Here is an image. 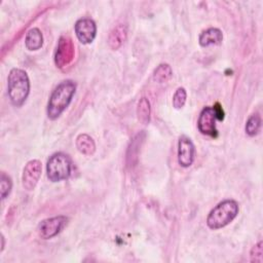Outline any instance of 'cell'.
Instances as JSON below:
<instances>
[{"mask_svg":"<svg viewBox=\"0 0 263 263\" xmlns=\"http://www.w3.org/2000/svg\"><path fill=\"white\" fill-rule=\"evenodd\" d=\"M76 90V84L72 80L61 82L52 91L47 104V116L57 119L69 106Z\"/></svg>","mask_w":263,"mask_h":263,"instance_id":"1","label":"cell"},{"mask_svg":"<svg viewBox=\"0 0 263 263\" xmlns=\"http://www.w3.org/2000/svg\"><path fill=\"white\" fill-rule=\"evenodd\" d=\"M8 97L10 102L16 106H22L30 92V80L26 71L13 68L10 70L7 79Z\"/></svg>","mask_w":263,"mask_h":263,"instance_id":"2","label":"cell"},{"mask_svg":"<svg viewBox=\"0 0 263 263\" xmlns=\"http://www.w3.org/2000/svg\"><path fill=\"white\" fill-rule=\"evenodd\" d=\"M238 210V204L235 200H223L210 212L206 218V225L214 230L225 227L237 216Z\"/></svg>","mask_w":263,"mask_h":263,"instance_id":"3","label":"cell"},{"mask_svg":"<svg viewBox=\"0 0 263 263\" xmlns=\"http://www.w3.org/2000/svg\"><path fill=\"white\" fill-rule=\"evenodd\" d=\"M72 173V160L71 158L63 153L58 152L52 154L46 164L47 178L51 182H60L70 177Z\"/></svg>","mask_w":263,"mask_h":263,"instance_id":"4","label":"cell"},{"mask_svg":"<svg viewBox=\"0 0 263 263\" xmlns=\"http://www.w3.org/2000/svg\"><path fill=\"white\" fill-rule=\"evenodd\" d=\"M68 223L65 216H57L41 221L38 225V234L43 239H49L58 235Z\"/></svg>","mask_w":263,"mask_h":263,"instance_id":"5","label":"cell"},{"mask_svg":"<svg viewBox=\"0 0 263 263\" xmlns=\"http://www.w3.org/2000/svg\"><path fill=\"white\" fill-rule=\"evenodd\" d=\"M74 44L69 36H61L54 53V63L58 68L69 65L74 58Z\"/></svg>","mask_w":263,"mask_h":263,"instance_id":"6","label":"cell"},{"mask_svg":"<svg viewBox=\"0 0 263 263\" xmlns=\"http://www.w3.org/2000/svg\"><path fill=\"white\" fill-rule=\"evenodd\" d=\"M42 172L41 162L37 159L30 160L27 162L23 170L22 183L26 190H33L37 185Z\"/></svg>","mask_w":263,"mask_h":263,"instance_id":"7","label":"cell"},{"mask_svg":"<svg viewBox=\"0 0 263 263\" xmlns=\"http://www.w3.org/2000/svg\"><path fill=\"white\" fill-rule=\"evenodd\" d=\"M75 34L78 40L82 44H88L93 41L97 35V25L96 23L88 17L80 18L75 23L74 26Z\"/></svg>","mask_w":263,"mask_h":263,"instance_id":"8","label":"cell"},{"mask_svg":"<svg viewBox=\"0 0 263 263\" xmlns=\"http://www.w3.org/2000/svg\"><path fill=\"white\" fill-rule=\"evenodd\" d=\"M216 114L213 107H205L199 114L197 127L198 130L205 136L216 137L217 136V128H216Z\"/></svg>","mask_w":263,"mask_h":263,"instance_id":"9","label":"cell"},{"mask_svg":"<svg viewBox=\"0 0 263 263\" xmlns=\"http://www.w3.org/2000/svg\"><path fill=\"white\" fill-rule=\"evenodd\" d=\"M195 157V147L192 141L186 137L182 136L178 142V161L183 167L190 166Z\"/></svg>","mask_w":263,"mask_h":263,"instance_id":"10","label":"cell"},{"mask_svg":"<svg viewBox=\"0 0 263 263\" xmlns=\"http://www.w3.org/2000/svg\"><path fill=\"white\" fill-rule=\"evenodd\" d=\"M223 40V34L218 28H209L199 35V44L202 47H208L211 45H218Z\"/></svg>","mask_w":263,"mask_h":263,"instance_id":"11","label":"cell"},{"mask_svg":"<svg viewBox=\"0 0 263 263\" xmlns=\"http://www.w3.org/2000/svg\"><path fill=\"white\" fill-rule=\"evenodd\" d=\"M126 36H127L126 26L123 24L117 25L109 34L108 45L110 46L111 49L116 50L123 44V42L126 39Z\"/></svg>","mask_w":263,"mask_h":263,"instance_id":"12","label":"cell"},{"mask_svg":"<svg viewBox=\"0 0 263 263\" xmlns=\"http://www.w3.org/2000/svg\"><path fill=\"white\" fill-rule=\"evenodd\" d=\"M76 148L83 155L90 156L96 151V144L92 138L86 134H81L76 138Z\"/></svg>","mask_w":263,"mask_h":263,"instance_id":"13","label":"cell"},{"mask_svg":"<svg viewBox=\"0 0 263 263\" xmlns=\"http://www.w3.org/2000/svg\"><path fill=\"white\" fill-rule=\"evenodd\" d=\"M25 45L29 50H38L43 45V35L38 28L28 31L25 38Z\"/></svg>","mask_w":263,"mask_h":263,"instance_id":"14","label":"cell"},{"mask_svg":"<svg viewBox=\"0 0 263 263\" xmlns=\"http://www.w3.org/2000/svg\"><path fill=\"white\" fill-rule=\"evenodd\" d=\"M150 114H151V108H150V103L148 99L145 97L141 98L137 106L138 120L142 124H148L150 121Z\"/></svg>","mask_w":263,"mask_h":263,"instance_id":"15","label":"cell"},{"mask_svg":"<svg viewBox=\"0 0 263 263\" xmlns=\"http://www.w3.org/2000/svg\"><path fill=\"white\" fill-rule=\"evenodd\" d=\"M173 70L168 64H160L153 72V79L158 83L166 82L171 79Z\"/></svg>","mask_w":263,"mask_h":263,"instance_id":"16","label":"cell"},{"mask_svg":"<svg viewBox=\"0 0 263 263\" xmlns=\"http://www.w3.org/2000/svg\"><path fill=\"white\" fill-rule=\"evenodd\" d=\"M261 117L259 114H253L249 117V119L247 120V123H246V133L253 137V136H256L259 132H260V128H261Z\"/></svg>","mask_w":263,"mask_h":263,"instance_id":"17","label":"cell"},{"mask_svg":"<svg viewBox=\"0 0 263 263\" xmlns=\"http://www.w3.org/2000/svg\"><path fill=\"white\" fill-rule=\"evenodd\" d=\"M11 188H12V182L10 177L7 176L5 173H2L0 177V191H1L2 199H5L9 195Z\"/></svg>","mask_w":263,"mask_h":263,"instance_id":"18","label":"cell"},{"mask_svg":"<svg viewBox=\"0 0 263 263\" xmlns=\"http://www.w3.org/2000/svg\"><path fill=\"white\" fill-rule=\"evenodd\" d=\"M186 99H187V93H186V90L184 87H179L176 92L174 93V97H173V106L176 108V109H181L184 105H185V102H186Z\"/></svg>","mask_w":263,"mask_h":263,"instance_id":"19","label":"cell"},{"mask_svg":"<svg viewBox=\"0 0 263 263\" xmlns=\"http://www.w3.org/2000/svg\"><path fill=\"white\" fill-rule=\"evenodd\" d=\"M262 255H263L262 241L260 240L251 250V261H253V262H262L263 261V256Z\"/></svg>","mask_w":263,"mask_h":263,"instance_id":"20","label":"cell"},{"mask_svg":"<svg viewBox=\"0 0 263 263\" xmlns=\"http://www.w3.org/2000/svg\"><path fill=\"white\" fill-rule=\"evenodd\" d=\"M213 109H214V111H215V114H216L217 119H218V120H223V118H224V112H223L221 106L219 105V103H217V104L213 107Z\"/></svg>","mask_w":263,"mask_h":263,"instance_id":"21","label":"cell"},{"mask_svg":"<svg viewBox=\"0 0 263 263\" xmlns=\"http://www.w3.org/2000/svg\"><path fill=\"white\" fill-rule=\"evenodd\" d=\"M4 249V236L1 235V251H3Z\"/></svg>","mask_w":263,"mask_h":263,"instance_id":"22","label":"cell"}]
</instances>
